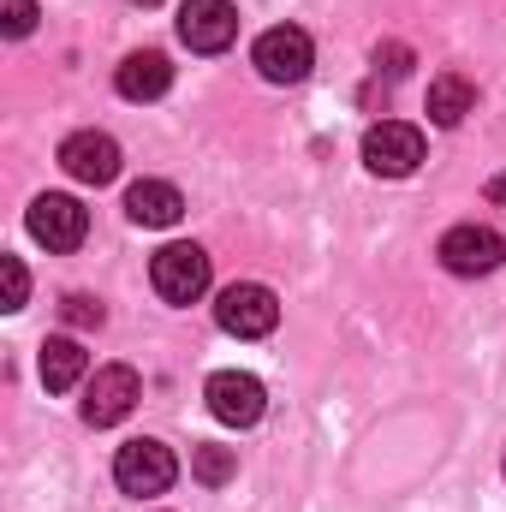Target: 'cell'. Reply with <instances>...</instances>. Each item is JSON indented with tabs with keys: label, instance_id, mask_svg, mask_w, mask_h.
Returning <instances> with one entry per match:
<instances>
[{
	"label": "cell",
	"instance_id": "6da1fadb",
	"mask_svg": "<svg viewBox=\"0 0 506 512\" xmlns=\"http://www.w3.org/2000/svg\"><path fill=\"white\" fill-rule=\"evenodd\" d=\"M215 322H221V334H233V340H262V334H274V322H280V298H274L268 286H256V280H233V286L215 298Z\"/></svg>",
	"mask_w": 506,
	"mask_h": 512
},
{
	"label": "cell",
	"instance_id": "7a4b0ae2",
	"mask_svg": "<svg viewBox=\"0 0 506 512\" xmlns=\"http://www.w3.org/2000/svg\"><path fill=\"white\" fill-rule=\"evenodd\" d=\"M173 477H179V459H173V447H161V441H126L120 447V459H114V483L137 495V501H149V495H167L173 489Z\"/></svg>",
	"mask_w": 506,
	"mask_h": 512
},
{
	"label": "cell",
	"instance_id": "3957f363",
	"mask_svg": "<svg viewBox=\"0 0 506 512\" xmlns=\"http://www.w3.org/2000/svg\"><path fill=\"white\" fill-rule=\"evenodd\" d=\"M256 72L268 78V84H298L310 66H316V42L298 30V24H274V30H262L251 48Z\"/></svg>",
	"mask_w": 506,
	"mask_h": 512
},
{
	"label": "cell",
	"instance_id": "277c9868",
	"mask_svg": "<svg viewBox=\"0 0 506 512\" xmlns=\"http://www.w3.org/2000/svg\"><path fill=\"white\" fill-rule=\"evenodd\" d=\"M149 280L167 304H197L209 292V251L203 245H167L149 262Z\"/></svg>",
	"mask_w": 506,
	"mask_h": 512
},
{
	"label": "cell",
	"instance_id": "5b68a950",
	"mask_svg": "<svg viewBox=\"0 0 506 512\" xmlns=\"http://www.w3.org/2000/svg\"><path fill=\"white\" fill-rule=\"evenodd\" d=\"M143 399V382H137V370L131 364H102L90 387H84V423L90 429H114V423H126L131 405Z\"/></svg>",
	"mask_w": 506,
	"mask_h": 512
},
{
	"label": "cell",
	"instance_id": "8992f818",
	"mask_svg": "<svg viewBox=\"0 0 506 512\" xmlns=\"http://www.w3.org/2000/svg\"><path fill=\"white\" fill-rule=\"evenodd\" d=\"M24 221H30V239H36V245H48V251H78V245H84V233H90V209H84L78 197H60V191L36 197Z\"/></svg>",
	"mask_w": 506,
	"mask_h": 512
},
{
	"label": "cell",
	"instance_id": "52a82bcc",
	"mask_svg": "<svg viewBox=\"0 0 506 512\" xmlns=\"http://www.w3.org/2000/svg\"><path fill=\"white\" fill-rule=\"evenodd\" d=\"M423 161V131L405 126V120H381V126L364 131V167L381 173V179H405L417 173Z\"/></svg>",
	"mask_w": 506,
	"mask_h": 512
},
{
	"label": "cell",
	"instance_id": "ba28073f",
	"mask_svg": "<svg viewBox=\"0 0 506 512\" xmlns=\"http://www.w3.org/2000/svg\"><path fill=\"white\" fill-rule=\"evenodd\" d=\"M239 36V6L233 0H185L179 6V42L191 54H221Z\"/></svg>",
	"mask_w": 506,
	"mask_h": 512
},
{
	"label": "cell",
	"instance_id": "9c48e42d",
	"mask_svg": "<svg viewBox=\"0 0 506 512\" xmlns=\"http://www.w3.org/2000/svg\"><path fill=\"white\" fill-rule=\"evenodd\" d=\"M501 262H506V239L483 221H465L441 239V268L447 274H495Z\"/></svg>",
	"mask_w": 506,
	"mask_h": 512
},
{
	"label": "cell",
	"instance_id": "30bf717a",
	"mask_svg": "<svg viewBox=\"0 0 506 512\" xmlns=\"http://www.w3.org/2000/svg\"><path fill=\"white\" fill-rule=\"evenodd\" d=\"M203 399H209V411H215L227 429H251L256 417L268 411V393H262V382H256V376H245V370H215V376H209V387H203Z\"/></svg>",
	"mask_w": 506,
	"mask_h": 512
},
{
	"label": "cell",
	"instance_id": "8fae6325",
	"mask_svg": "<svg viewBox=\"0 0 506 512\" xmlns=\"http://www.w3.org/2000/svg\"><path fill=\"white\" fill-rule=\"evenodd\" d=\"M60 167L78 179V185H114L120 179V143L108 131H72L60 143Z\"/></svg>",
	"mask_w": 506,
	"mask_h": 512
},
{
	"label": "cell",
	"instance_id": "7c38bea8",
	"mask_svg": "<svg viewBox=\"0 0 506 512\" xmlns=\"http://www.w3.org/2000/svg\"><path fill=\"white\" fill-rule=\"evenodd\" d=\"M114 90H120L126 102H155V96H167V90H173V66H167V54H155V48L126 54L120 72H114Z\"/></svg>",
	"mask_w": 506,
	"mask_h": 512
},
{
	"label": "cell",
	"instance_id": "4fadbf2b",
	"mask_svg": "<svg viewBox=\"0 0 506 512\" xmlns=\"http://www.w3.org/2000/svg\"><path fill=\"white\" fill-rule=\"evenodd\" d=\"M126 215L137 227H173V221L185 215V197H179V185H167V179H137L126 191Z\"/></svg>",
	"mask_w": 506,
	"mask_h": 512
},
{
	"label": "cell",
	"instance_id": "5bb4252c",
	"mask_svg": "<svg viewBox=\"0 0 506 512\" xmlns=\"http://www.w3.org/2000/svg\"><path fill=\"white\" fill-rule=\"evenodd\" d=\"M42 382H48V393H66V387H78L84 376H90V352L72 340V334H54V340H42Z\"/></svg>",
	"mask_w": 506,
	"mask_h": 512
},
{
	"label": "cell",
	"instance_id": "9a60e30c",
	"mask_svg": "<svg viewBox=\"0 0 506 512\" xmlns=\"http://www.w3.org/2000/svg\"><path fill=\"white\" fill-rule=\"evenodd\" d=\"M471 108H477V84H471V78H459V72L429 78V120H435V126L453 131Z\"/></svg>",
	"mask_w": 506,
	"mask_h": 512
},
{
	"label": "cell",
	"instance_id": "2e32d148",
	"mask_svg": "<svg viewBox=\"0 0 506 512\" xmlns=\"http://www.w3.org/2000/svg\"><path fill=\"white\" fill-rule=\"evenodd\" d=\"M191 471H197V483L221 489V483L239 471V459H233V447H197V453H191Z\"/></svg>",
	"mask_w": 506,
	"mask_h": 512
},
{
	"label": "cell",
	"instance_id": "e0dca14e",
	"mask_svg": "<svg viewBox=\"0 0 506 512\" xmlns=\"http://www.w3.org/2000/svg\"><path fill=\"white\" fill-rule=\"evenodd\" d=\"M0 280H6V304H0V310H24V298H30V274H24L18 256H0Z\"/></svg>",
	"mask_w": 506,
	"mask_h": 512
},
{
	"label": "cell",
	"instance_id": "ac0fdd59",
	"mask_svg": "<svg viewBox=\"0 0 506 512\" xmlns=\"http://www.w3.org/2000/svg\"><path fill=\"white\" fill-rule=\"evenodd\" d=\"M0 30L6 36H30L36 30V0H0Z\"/></svg>",
	"mask_w": 506,
	"mask_h": 512
},
{
	"label": "cell",
	"instance_id": "d6986e66",
	"mask_svg": "<svg viewBox=\"0 0 506 512\" xmlns=\"http://www.w3.org/2000/svg\"><path fill=\"white\" fill-rule=\"evenodd\" d=\"M66 322H72V328H102V304H96L90 292H72V298H66Z\"/></svg>",
	"mask_w": 506,
	"mask_h": 512
},
{
	"label": "cell",
	"instance_id": "ffe728a7",
	"mask_svg": "<svg viewBox=\"0 0 506 512\" xmlns=\"http://www.w3.org/2000/svg\"><path fill=\"white\" fill-rule=\"evenodd\" d=\"M376 72L405 78V72H411V48H405V42H381V48H376Z\"/></svg>",
	"mask_w": 506,
	"mask_h": 512
},
{
	"label": "cell",
	"instance_id": "44dd1931",
	"mask_svg": "<svg viewBox=\"0 0 506 512\" xmlns=\"http://www.w3.org/2000/svg\"><path fill=\"white\" fill-rule=\"evenodd\" d=\"M131 6H161V0H131Z\"/></svg>",
	"mask_w": 506,
	"mask_h": 512
}]
</instances>
